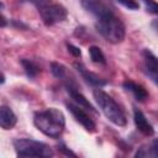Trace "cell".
Here are the masks:
<instances>
[{
    "instance_id": "obj_9",
    "label": "cell",
    "mask_w": 158,
    "mask_h": 158,
    "mask_svg": "<svg viewBox=\"0 0 158 158\" xmlns=\"http://www.w3.org/2000/svg\"><path fill=\"white\" fill-rule=\"evenodd\" d=\"M17 117L15 112L6 105H0V127L4 130H11L15 127Z\"/></svg>"
},
{
    "instance_id": "obj_14",
    "label": "cell",
    "mask_w": 158,
    "mask_h": 158,
    "mask_svg": "<svg viewBox=\"0 0 158 158\" xmlns=\"http://www.w3.org/2000/svg\"><path fill=\"white\" fill-rule=\"evenodd\" d=\"M21 64L23 67V70H25L26 75L28 78H31V79L36 78L38 75V73L41 72L40 67L33 60H31V59H21Z\"/></svg>"
},
{
    "instance_id": "obj_8",
    "label": "cell",
    "mask_w": 158,
    "mask_h": 158,
    "mask_svg": "<svg viewBox=\"0 0 158 158\" xmlns=\"http://www.w3.org/2000/svg\"><path fill=\"white\" fill-rule=\"evenodd\" d=\"M143 60H144V68L147 69V74L148 77L157 83V78H158V63H157V57L149 51V49H144L143 51Z\"/></svg>"
},
{
    "instance_id": "obj_7",
    "label": "cell",
    "mask_w": 158,
    "mask_h": 158,
    "mask_svg": "<svg viewBox=\"0 0 158 158\" xmlns=\"http://www.w3.org/2000/svg\"><path fill=\"white\" fill-rule=\"evenodd\" d=\"M133 122L136 125V128L144 136H152L154 133V128L151 125V122L147 120L144 114L136 107L133 109Z\"/></svg>"
},
{
    "instance_id": "obj_23",
    "label": "cell",
    "mask_w": 158,
    "mask_h": 158,
    "mask_svg": "<svg viewBox=\"0 0 158 158\" xmlns=\"http://www.w3.org/2000/svg\"><path fill=\"white\" fill-rule=\"evenodd\" d=\"M5 83V77H4V74L0 72V84H4Z\"/></svg>"
},
{
    "instance_id": "obj_2",
    "label": "cell",
    "mask_w": 158,
    "mask_h": 158,
    "mask_svg": "<svg viewBox=\"0 0 158 158\" xmlns=\"http://www.w3.org/2000/svg\"><path fill=\"white\" fill-rule=\"evenodd\" d=\"M96 19V28L107 42L120 43L123 41L126 36L125 25L112 11H109Z\"/></svg>"
},
{
    "instance_id": "obj_21",
    "label": "cell",
    "mask_w": 158,
    "mask_h": 158,
    "mask_svg": "<svg viewBox=\"0 0 158 158\" xmlns=\"http://www.w3.org/2000/svg\"><path fill=\"white\" fill-rule=\"evenodd\" d=\"M68 51H69L74 57H80V54H81L80 49H79L78 47H75V46L70 44V43H68Z\"/></svg>"
},
{
    "instance_id": "obj_22",
    "label": "cell",
    "mask_w": 158,
    "mask_h": 158,
    "mask_svg": "<svg viewBox=\"0 0 158 158\" xmlns=\"http://www.w3.org/2000/svg\"><path fill=\"white\" fill-rule=\"evenodd\" d=\"M7 25V21H6V19L0 14V27H5Z\"/></svg>"
},
{
    "instance_id": "obj_5",
    "label": "cell",
    "mask_w": 158,
    "mask_h": 158,
    "mask_svg": "<svg viewBox=\"0 0 158 158\" xmlns=\"http://www.w3.org/2000/svg\"><path fill=\"white\" fill-rule=\"evenodd\" d=\"M42 21L44 22V25L47 26H53L56 23H59L62 21H64L68 16L67 9L60 5V4H52L49 2L48 5L43 6L42 9L38 10Z\"/></svg>"
},
{
    "instance_id": "obj_11",
    "label": "cell",
    "mask_w": 158,
    "mask_h": 158,
    "mask_svg": "<svg viewBox=\"0 0 158 158\" xmlns=\"http://www.w3.org/2000/svg\"><path fill=\"white\" fill-rule=\"evenodd\" d=\"M75 68L78 69V72L81 74L83 79H85L86 83H89L90 85L93 86H96V88H101L106 84V81L104 79H101L99 75L94 74L93 72H89L81 63H75Z\"/></svg>"
},
{
    "instance_id": "obj_16",
    "label": "cell",
    "mask_w": 158,
    "mask_h": 158,
    "mask_svg": "<svg viewBox=\"0 0 158 158\" xmlns=\"http://www.w3.org/2000/svg\"><path fill=\"white\" fill-rule=\"evenodd\" d=\"M89 54H90V58L94 63H98V64H105L106 63L105 54L102 53L100 47H98V46L89 47Z\"/></svg>"
},
{
    "instance_id": "obj_17",
    "label": "cell",
    "mask_w": 158,
    "mask_h": 158,
    "mask_svg": "<svg viewBox=\"0 0 158 158\" xmlns=\"http://www.w3.org/2000/svg\"><path fill=\"white\" fill-rule=\"evenodd\" d=\"M51 72L56 78H64L65 77V67L58 62H52L51 63Z\"/></svg>"
},
{
    "instance_id": "obj_3",
    "label": "cell",
    "mask_w": 158,
    "mask_h": 158,
    "mask_svg": "<svg viewBox=\"0 0 158 158\" xmlns=\"http://www.w3.org/2000/svg\"><path fill=\"white\" fill-rule=\"evenodd\" d=\"M94 99L109 121H111L116 126H121V127L126 126L127 118L125 112L122 111L120 105L107 93L98 88L96 90H94Z\"/></svg>"
},
{
    "instance_id": "obj_6",
    "label": "cell",
    "mask_w": 158,
    "mask_h": 158,
    "mask_svg": "<svg viewBox=\"0 0 158 158\" xmlns=\"http://www.w3.org/2000/svg\"><path fill=\"white\" fill-rule=\"evenodd\" d=\"M67 107L70 111V114L73 115V117L75 118V121H78L86 131H89V132L96 131V123L94 122V120L89 116V114L83 107H80L79 105L73 104V102H68Z\"/></svg>"
},
{
    "instance_id": "obj_24",
    "label": "cell",
    "mask_w": 158,
    "mask_h": 158,
    "mask_svg": "<svg viewBox=\"0 0 158 158\" xmlns=\"http://www.w3.org/2000/svg\"><path fill=\"white\" fill-rule=\"evenodd\" d=\"M0 7H2V2H0Z\"/></svg>"
},
{
    "instance_id": "obj_15",
    "label": "cell",
    "mask_w": 158,
    "mask_h": 158,
    "mask_svg": "<svg viewBox=\"0 0 158 158\" xmlns=\"http://www.w3.org/2000/svg\"><path fill=\"white\" fill-rule=\"evenodd\" d=\"M157 156H158L157 139H154L149 147L143 146V147H141V148L135 153V157H143V158H146V157H153V158H156Z\"/></svg>"
},
{
    "instance_id": "obj_4",
    "label": "cell",
    "mask_w": 158,
    "mask_h": 158,
    "mask_svg": "<svg viewBox=\"0 0 158 158\" xmlns=\"http://www.w3.org/2000/svg\"><path fill=\"white\" fill-rule=\"evenodd\" d=\"M14 148L19 157H38L49 158L53 156L52 148L40 141L32 138H17L14 141Z\"/></svg>"
},
{
    "instance_id": "obj_19",
    "label": "cell",
    "mask_w": 158,
    "mask_h": 158,
    "mask_svg": "<svg viewBox=\"0 0 158 158\" xmlns=\"http://www.w3.org/2000/svg\"><path fill=\"white\" fill-rule=\"evenodd\" d=\"M143 2H144V5H146L147 11H149V12H152V14H157L158 7H157V4H156L154 0H143Z\"/></svg>"
},
{
    "instance_id": "obj_12",
    "label": "cell",
    "mask_w": 158,
    "mask_h": 158,
    "mask_svg": "<svg viewBox=\"0 0 158 158\" xmlns=\"http://www.w3.org/2000/svg\"><path fill=\"white\" fill-rule=\"evenodd\" d=\"M122 86H123L125 90L132 93V95L138 101H144L148 98V91L141 84H137V83H135L132 80H125L123 84H122Z\"/></svg>"
},
{
    "instance_id": "obj_13",
    "label": "cell",
    "mask_w": 158,
    "mask_h": 158,
    "mask_svg": "<svg viewBox=\"0 0 158 158\" xmlns=\"http://www.w3.org/2000/svg\"><path fill=\"white\" fill-rule=\"evenodd\" d=\"M68 93H69V95H70V98L75 101V104L77 105H79L80 107H83V109H85V110H89V111H93V112H95V109H94V106L89 102V100L81 94V93H79L78 90H75V89H73V88H68Z\"/></svg>"
},
{
    "instance_id": "obj_10",
    "label": "cell",
    "mask_w": 158,
    "mask_h": 158,
    "mask_svg": "<svg viewBox=\"0 0 158 158\" xmlns=\"http://www.w3.org/2000/svg\"><path fill=\"white\" fill-rule=\"evenodd\" d=\"M81 5L88 12L95 15L96 17L111 11L101 0H81Z\"/></svg>"
},
{
    "instance_id": "obj_18",
    "label": "cell",
    "mask_w": 158,
    "mask_h": 158,
    "mask_svg": "<svg viewBox=\"0 0 158 158\" xmlns=\"http://www.w3.org/2000/svg\"><path fill=\"white\" fill-rule=\"evenodd\" d=\"M122 6H125V7H127L128 10H137L138 7H139V5H138V2L136 1V0H117Z\"/></svg>"
},
{
    "instance_id": "obj_1",
    "label": "cell",
    "mask_w": 158,
    "mask_h": 158,
    "mask_svg": "<svg viewBox=\"0 0 158 158\" xmlns=\"http://www.w3.org/2000/svg\"><path fill=\"white\" fill-rule=\"evenodd\" d=\"M33 123L36 128L43 135L52 138H58L64 131L65 117L60 110L49 107L42 111H37L33 116Z\"/></svg>"
},
{
    "instance_id": "obj_20",
    "label": "cell",
    "mask_w": 158,
    "mask_h": 158,
    "mask_svg": "<svg viewBox=\"0 0 158 158\" xmlns=\"http://www.w3.org/2000/svg\"><path fill=\"white\" fill-rule=\"evenodd\" d=\"M25 1H28V2H31L32 5H35V6L37 7V10L42 9L43 6H46V5H48V4L51 2V0H25Z\"/></svg>"
}]
</instances>
